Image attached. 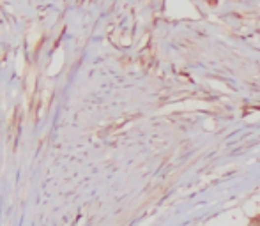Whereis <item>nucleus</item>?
Wrapping results in <instances>:
<instances>
[{"instance_id": "obj_1", "label": "nucleus", "mask_w": 260, "mask_h": 226, "mask_svg": "<svg viewBox=\"0 0 260 226\" xmlns=\"http://www.w3.org/2000/svg\"><path fill=\"white\" fill-rule=\"evenodd\" d=\"M252 226H260V216H259V218L255 219V221L252 223Z\"/></svg>"}]
</instances>
